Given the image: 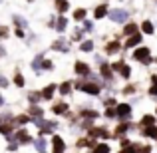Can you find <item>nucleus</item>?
<instances>
[{
  "mask_svg": "<svg viewBox=\"0 0 157 153\" xmlns=\"http://www.w3.org/2000/svg\"><path fill=\"white\" fill-rule=\"evenodd\" d=\"M133 58L135 60H139V62H143V64H151V52H149V48H137V50L133 52Z\"/></svg>",
  "mask_w": 157,
  "mask_h": 153,
  "instance_id": "f257e3e1",
  "label": "nucleus"
},
{
  "mask_svg": "<svg viewBox=\"0 0 157 153\" xmlns=\"http://www.w3.org/2000/svg\"><path fill=\"white\" fill-rule=\"evenodd\" d=\"M78 90H82L84 94H90V96H98L100 94V86L98 84H82V82H78Z\"/></svg>",
  "mask_w": 157,
  "mask_h": 153,
  "instance_id": "f03ea898",
  "label": "nucleus"
},
{
  "mask_svg": "<svg viewBox=\"0 0 157 153\" xmlns=\"http://www.w3.org/2000/svg\"><path fill=\"white\" fill-rule=\"evenodd\" d=\"M109 18L113 20V22H125V20L129 18V12H127V10H121V8H115V10L109 12Z\"/></svg>",
  "mask_w": 157,
  "mask_h": 153,
  "instance_id": "7ed1b4c3",
  "label": "nucleus"
},
{
  "mask_svg": "<svg viewBox=\"0 0 157 153\" xmlns=\"http://www.w3.org/2000/svg\"><path fill=\"white\" fill-rule=\"evenodd\" d=\"M64 147H66L64 139L58 137V135H54L52 137V153H64Z\"/></svg>",
  "mask_w": 157,
  "mask_h": 153,
  "instance_id": "20e7f679",
  "label": "nucleus"
},
{
  "mask_svg": "<svg viewBox=\"0 0 157 153\" xmlns=\"http://www.w3.org/2000/svg\"><path fill=\"white\" fill-rule=\"evenodd\" d=\"M54 50H58V52H68L70 46H68V42H66V40H56V42H54Z\"/></svg>",
  "mask_w": 157,
  "mask_h": 153,
  "instance_id": "39448f33",
  "label": "nucleus"
},
{
  "mask_svg": "<svg viewBox=\"0 0 157 153\" xmlns=\"http://www.w3.org/2000/svg\"><path fill=\"white\" fill-rule=\"evenodd\" d=\"M129 113H131V107L127 105V103H121V105H117V115H119V117H127Z\"/></svg>",
  "mask_w": 157,
  "mask_h": 153,
  "instance_id": "423d86ee",
  "label": "nucleus"
},
{
  "mask_svg": "<svg viewBox=\"0 0 157 153\" xmlns=\"http://www.w3.org/2000/svg\"><path fill=\"white\" fill-rule=\"evenodd\" d=\"M16 139H18L20 143H30V141H32V139H30V135H28L24 129H20L18 133H16Z\"/></svg>",
  "mask_w": 157,
  "mask_h": 153,
  "instance_id": "0eeeda50",
  "label": "nucleus"
},
{
  "mask_svg": "<svg viewBox=\"0 0 157 153\" xmlns=\"http://www.w3.org/2000/svg\"><path fill=\"white\" fill-rule=\"evenodd\" d=\"M139 42H141V36H139V34H133V36H131V38H127L125 46H127V48H131V46H137Z\"/></svg>",
  "mask_w": 157,
  "mask_h": 153,
  "instance_id": "6e6552de",
  "label": "nucleus"
},
{
  "mask_svg": "<svg viewBox=\"0 0 157 153\" xmlns=\"http://www.w3.org/2000/svg\"><path fill=\"white\" fill-rule=\"evenodd\" d=\"M66 26H68V20H66L64 16H60V18H58V22H56V30L58 32H64Z\"/></svg>",
  "mask_w": 157,
  "mask_h": 153,
  "instance_id": "1a4fd4ad",
  "label": "nucleus"
},
{
  "mask_svg": "<svg viewBox=\"0 0 157 153\" xmlns=\"http://www.w3.org/2000/svg\"><path fill=\"white\" fill-rule=\"evenodd\" d=\"M76 72L80 74V76H86V74L90 72V68L84 64V62H78V64H76Z\"/></svg>",
  "mask_w": 157,
  "mask_h": 153,
  "instance_id": "9d476101",
  "label": "nucleus"
},
{
  "mask_svg": "<svg viewBox=\"0 0 157 153\" xmlns=\"http://www.w3.org/2000/svg\"><path fill=\"white\" fill-rule=\"evenodd\" d=\"M54 92H56V86H54V84H50V86H48V88L42 92V96L46 98V100H50V98L54 96Z\"/></svg>",
  "mask_w": 157,
  "mask_h": 153,
  "instance_id": "9b49d317",
  "label": "nucleus"
},
{
  "mask_svg": "<svg viewBox=\"0 0 157 153\" xmlns=\"http://www.w3.org/2000/svg\"><path fill=\"white\" fill-rule=\"evenodd\" d=\"M143 133H145L147 137H153V139H157V127H155V125L145 127V129H143Z\"/></svg>",
  "mask_w": 157,
  "mask_h": 153,
  "instance_id": "f8f14e48",
  "label": "nucleus"
},
{
  "mask_svg": "<svg viewBox=\"0 0 157 153\" xmlns=\"http://www.w3.org/2000/svg\"><path fill=\"white\" fill-rule=\"evenodd\" d=\"M135 30H137V26H135V24H127V26L123 28V34L129 38V36H133V34H135Z\"/></svg>",
  "mask_w": 157,
  "mask_h": 153,
  "instance_id": "ddd939ff",
  "label": "nucleus"
},
{
  "mask_svg": "<svg viewBox=\"0 0 157 153\" xmlns=\"http://www.w3.org/2000/svg\"><path fill=\"white\" fill-rule=\"evenodd\" d=\"M56 10L58 12H66L68 10V0H56Z\"/></svg>",
  "mask_w": 157,
  "mask_h": 153,
  "instance_id": "4468645a",
  "label": "nucleus"
},
{
  "mask_svg": "<svg viewBox=\"0 0 157 153\" xmlns=\"http://www.w3.org/2000/svg\"><path fill=\"white\" fill-rule=\"evenodd\" d=\"M105 12H107V6H105V4L98 6V8H96V18H104V16H105Z\"/></svg>",
  "mask_w": 157,
  "mask_h": 153,
  "instance_id": "2eb2a0df",
  "label": "nucleus"
},
{
  "mask_svg": "<svg viewBox=\"0 0 157 153\" xmlns=\"http://www.w3.org/2000/svg\"><path fill=\"white\" fill-rule=\"evenodd\" d=\"M105 50H107V54H115V52L119 50V44L113 40V42H109V44H107V48H105Z\"/></svg>",
  "mask_w": 157,
  "mask_h": 153,
  "instance_id": "dca6fc26",
  "label": "nucleus"
},
{
  "mask_svg": "<svg viewBox=\"0 0 157 153\" xmlns=\"http://www.w3.org/2000/svg\"><path fill=\"white\" fill-rule=\"evenodd\" d=\"M141 28H143V32H145V34H153V24H151L149 20H145V22L141 24Z\"/></svg>",
  "mask_w": 157,
  "mask_h": 153,
  "instance_id": "f3484780",
  "label": "nucleus"
},
{
  "mask_svg": "<svg viewBox=\"0 0 157 153\" xmlns=\"http://www.w3.org/2000/svg\"><path fill=\"white\" fill-rule=\"evenodd\" d=\"M153 115H143V119H141V125H145V127H151L153 125Z\"/></svg>",
  "mask_w": 157,
  "mask_h": 153,
  "instance_id": "a211bd4d",
  "label": "nucleus"
},
{
  "mask_svg": "<svg viewBox=\"0 0 157 153\" xmlns=\"http://www.w3.org/2000/svg\"><path fill=\"white\" fill-rule=\"evenodd\" d=\"M101 74H104V78H107V80H111V66H107V64H101Z\"/></svg>",
  "mask_w": 157,
  "mask_h": 153,
  "instance_id": "6ab92c4d",
  "label": "nucleus"
},
{
  "mask_svg": "<svg viewBox=\"0 0 157 153\" xmlns=\"http://www.w3.org/2000/svg\"><path fill=\"white\" fill-rule=\"evenodd\" d=\"M42 113H44V111L40 109V107H36V105H32V107H30V115H32V117L38 119V117H42Z\"/></svg>",
  "mask_w": 157,
  "mask_h": 153,
  "instance_id": "aec40b11",
  "label": "nucleus"
},
{
  "mask_svg": "<svg viewBox=\"0 0 157 153\" xmlns=\"http://www.w3.org/2000/svg\"><path fill=\"white\" fill-rule=\"evenodd\" d=\"M94 153H109V145H105V143H100V145H96Z\"/></svg>",
  "mask_w": 157,
  "mask_h": 153,
  "instance_id": "412c9836",
  "label": "nucleus"
},
{
  "mask_svg": "<svg viewBox=\"0 0 157 153\" xmlns=\"http://www.w3.org/2000/svg\"><path fill=\"white\" fill-rule=\"evenodd\" d=\"M42 66H44V58H42V56H38L34 62H32V68H34V70H40Z\"/></svg>",
  "mask_w": 157,
  "mask_h": 153,
  "instance_id": "4be33fe9",
  "label": "nucleus"
},
{
  "mask_svg": "<svg viewBox=\"0 0 157 153\" xmlns=\"http://www.w3.org/2000/svg\"><path fill=\"white\" fill-rule=\"evenodd\" d=\"M84 16H86V10H84V8H78V10L74 12V18H76V20H84Z\"/></svg>",
  "mask_w": 157,
  "mask_h": 153,
  "instance_id": "5701e85b",
  "label": "nucleus"
},
{
  "mask_svg": "<svg viewBox=\"0 0 157 153\" xmlns=\"http://www.w3.org/2000/svg\"><path fill=\"white\" fill-rule=\"evenodd\" d=\"M54 111H56V113H66V111H68V105H64V103H58V105L54 107Z\"/></svg>",
  "mask_w": 157,
  "mask_h": 153,
  "instance_id": "b1692460",
  "label": "nucleus"
},
{
  "mask_svg": "<svg viewBox=\"0 0 157 153\" xmlns=\"http://www.w3.org/2000/svg\"><path fill=\"white\" fill-rule=\"evenodd\" d=\"M36 149L42 153L44 149H46V141H44V139H36Z\"/></svg>",
  "mask_w": 157,
  "mask_h": 153,
  "instance_id": "393cba45",
  "label": "nucleus"
},
{
  "mask_svg": "<svg viewBox=\"0 0 157 153\" xmlns=\"http://www.w3.org/2000/svg\"><path fill=\"white\" fill-rule=\"evenodd\" d=\"M137 151H139V147H137V145H131V147H123V149L119 151V153H137Z\"/></svg>",
  "mask_w": 157,
  "mask_h": 153,
  "instance_id": "a878e982",
  "label": "nucleus"
},
{
  "mask_svg": "<svg viewBox=\"0 0 157 153\" xmlns=\"http://www.w3.org/2000/svg\"><path fill=\"white\" fill-rule=\"evenodd\" d=\"M127 129H129V125H127V123H121V125H119L117 129H115V133H117V135H121V133H125Z\"/></svg>",
  "mask_w": 157,
  "mask_h": 153,
  "instance_id": "bb28decb",
  "label": "nucleus"
},
{
  "mask_svg": "<svg viewBox=\"0 0 157 153\" xmlns=\"http://www.w3.org/2000/svg\"><path fill=\"white\" fill-rule=\"evenodd\" d=\"M70 90H72V84H62L60 86V92L64 94V96H66V94H70Z\"/></svg>",
  "mask_w": 157,
  "mask_h": 153,
  "instance_id": "cd10ccee",
  "label": "nucleus"
},
{
  "mask_svg": "<svg viewBox=\"0 0 157 153\" xmlns=\"http://www.w3.org/2000/svg\"><path fill=\"white\" fill-rule=\"evenodd\" d=\"M14 84L18 86V88H22V86H24V78L20 76V74H16V78H14Z\"/></svg>",
  "mask_w": 157,
  "mask_h": 153,
  "instance_id": "c85d7f7f",
  "label": "nucleus"
},
{
  "mask_svg": "<svg viewBox=\"0 0 157 153\" xmlns=\"http://www.w3.org/2000/svg\"><path fill=\"white\" fill-rule=\"evenodd\" d=\"M92 48H94V44L90 42V40H88V42H84V44H82V50H84V52H92Z\"/></svg>",
  "mask_w": 157,
  "mask_h": 153,
  "instance_id": "c756f323",
  "label": "nucleus"
},
{
  "mask_svg": "<svg viewBox=\"0 0 157 153\" xmlns=\"http://www.w3.org/2000/svg\"><path fill=\"white\" fill-rule=\"evenodd\" d=\"M119 72H121V76H123V78H129V76H131V70L127 68V66H123V68L119 70Z\"/></svg>",
  "mask_w": 157,
  "mask_h": 153,
  "instance_id": "7c9ffc66",
  "label": "nucleus"
},
{
  "mask_svg": "<svg viewBox=\"0 0 157 153\" xmlns=\"http://www.w3.org/2000/svg\"><path fill=\"white\" fill-rule=\"evenodd\" d=\"M28 100H30L32 103H36V101L40 100V96H38V94H30V96H28Z\"/></svg>",
  "mask_w": 157,
  "mask_h": 153,
  "instance_id": "2f4dec72",
  "label": "nucleus"
},
{
  "mask_svg": "<svg viewBox=\"0 0 157 153\" xmlns=\"http://www.w3.org/2000/svg\"><path fill=\"white\" fill-rule=\"evenodd\" d=\"M0 131H2L4 135H8L10 133V125H0Z\"/></svg>",
  "mask_w": 157,
  "mask_h": 153,
  "instance_id": "473e14b6",
  "label": "nucleus"
},
{
  "mask_svg": "<svg viewBox=\"0 0 157 153\" xmlns=\"http://www.w3.org/2000/svg\"><path fill=\"white\" fill-rule=\"evenodd\" d=\"M149 94H151V96H157V84H153L149 88Z\"/></svg>",
  "mask_w": 157,
  "mask_h": 153,
  "instance_id": "72a5a7b5",
  "label": "nucleus"
},
{
  "mask_svg": "<svg viewBox=\"0 0 157 153\" xmlns=\"http://www.w3.org/2000/svg\"><path fill=\"white\" fill-rule=\"evenodd\" d=\"M133 90H135V88H133V86H127V88H125V90H123V94H127V96H129V94H133Z\"/></svg>",
  "mask_w": 157,
  "mask_h": 153,
  "instance_id": "f704fd0d",
  "label": "nucleus"
},
{
  "mask_svg": "<svg viewBox=\"0 0 157 153\" xmlns=\"http://www.w3.org/2000/svg\"><path fill=\"white\" fill-rule=\"evenodd\" d=\"M105 115H107V117H113V115H117V111H113V109H107V111H105Z\"/></svg>",
  "mask_w": 157,
  "mask_h": 153,
  "instance_id": "c9c22d12",
  "label": "nucleus"
},
{
  "mask_svg": "<svg viewBox=\"0 0 157 153\" xmlns=\"http://www.w3.org/2000/svg\"><path fill=\"white\" fill-rule=\"evenodd\" d=\"M0 36H2V38H6V36H8V32H6V28H0Z\"/></svg>",
  "mask_w": 157,
  "mask_h": 153,
  "instance_id": "e433bc0d",
  "label": "nucleus"
},
{
  "mask_svg": "<svg viewBox=\"0 0 157 153\" xmlns=\"http://www.w3.org/2000/svg\"><path fill=\"white\" fill-rule=\"evenodd\" d=\"M139 151H141V153H151V147H141Z\"/></svg>",
  "mask_w": 157,
  "mask_h": 153,
  "instance_id": "4c0bfd02",
  "label": "nucleus"
},
{
  "mask_svg": "<svg viewBox=\"0 0 157 153\" xmlns=\"http://www.w3.org/2000/svg\"><path fill=\"white\" fill-rule=\"evenodd\" d=\"M0 86H2V88H4V86H6V80H4L2 76H0Z\"/></svg>",
  "mask_w": 157,
  "mask_h": 153,
  "instance_id": "58836bf2",
  "label": "nucleus"
},
{
  "mask_svg": "<svg viewBox=\"0 0 157 153\" xmlns=\"http://www.w3.org/2000/svg\"><path fill=\"white\" fill-rule=\"evenodd\" d=\"M153 84H157V76H153Z\"/></svg>",
  "mask_w": 157,
  "mask_h": 153,
  "instance_id": "ea45409f",
  "label": "nucleus"
},
{
  "mask_svg": "<svg viewBox=\"0 0 157 153\" xmlns=\"http://www.w3.org/2000/svg\"><path fill=\"white\" fill-rule=\"evenodd\" d=\"M28 2H32V0H28Z\"/></svg>",
  "mask_w": 157,
  "mask_h": 153,
  "instance_id": "a19ab883",
  "label": "nucleus"
},
{
  "mask_svg": "<svg viewBox=\"0 0 157 153\" xmlns=\"http://www.w3.org/2000/svg\"><path fill=\"white\" fill-rule=\"evenodd\" d=\"M42 153H44V151H42Z\"/></svg>",
  "mask_w": 157,
  "mask_h": 153,
  "instance_id": "79ce46f5",
  "label": "nucleus"
}]
</instances>
